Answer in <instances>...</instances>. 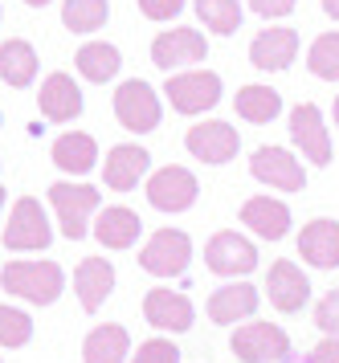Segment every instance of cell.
I'll use <instances>...</instances> for the list:
<instances>
[{
	"label": "cell",
	"mask_w": 339,
	"mask_h": 363,
	"mask_svg": "<svg viewBox=\"0 0 339 363\" xmlns=\"http://www.w3.org/2000/svg\"><path fill=\"white\" fill-rule=\"evenodd\" d=\"M184 9V0H139V13L147 21H172Z\"/></svg>",
	"instance_id": "cell-35"
},
{
	"label": "cell",
	"mask_w": 339,
	"mask_h": 363,
	"mask_svg": "<svg viewBox=\"0 0 339 363\" xmlns=\"http://www.w3.org/2000/svg\"><path fill=\"white\" fill-rule=\"evenodd\" d=\"M0 78L13 86V90H25V86L37 78V50H33L29 41H4L0 45Z\"/></svg>",
	"instance_id": "cell-26"
},
{
	"label": "cell",
	"mask_w": 339,
	"mask_h": 363,
	"mask_svg": "<svg viewBox=\"0 0 339 363\" xmlns=\"http://www.w3.org/2000/svg\"><path fill=\"white\" fill-rule=\"evenodd\" d=\"M90 233H95V241L102 249H131L139 241V233H144V220H139V213H131L123 204H107L95 216V229Z\"/></svg>",
	"instance_id": "cell-21"
},
{
	"label": "cell",
	"mask_w": 339,
	"mask_h": 363,
	"mask_svg": "<svg viewBox=\"0 0 339 363\" xmlns=\"http://www.w3.org/2000/svg\"><path fill=\"white\" fill-rule=\"evenodd\" d=\"M209 57V45H205V33L196 29H168L151 41V62L160 69H180V66H196Z\"/></svg>",
	"instance_id": "cell-15"
},
{
	"label": "cell",
	"mask_w": 339,
	"mask_h": 363,
	"mask_svg": "<svg viewBox=\"0 0 339 363\" xmlns=\"http://www.w3.org/2000/svg\"><path fill=\"white\" fill-rule=\"evenodd\" d=\"M266 298L282 314H298L311 302V281L294 262H274L266 274Z\"/></svg>",
	"instance_id": "cell-16"
},
{
	"label": "cell",
	"mask_w": 339,
	"mask_h": 363,
	"mask_svg": "<svg viewBox=\"0 0 339 363\" xmlns=\"http://www.w3.org/2000/svg\"><path fill=\"white\" fill-rule=\"evenodd\" d=\"M114 290V265L102 262V257H82L78 269H74V294H78L82 311L95 314Z\"/></svg>",
	"instance_id": "cell-22"
},
{
	"label": "cell",
	"mask_w": 339,
	"mask_h": 363,
	"mask_svg": "<svg viewBox=\"0 0 339 363\" xmlns=\"http://www.w3.org/2000/svg\"><path fill=\"white\" fill-rule=\"evenodd\" d=\"M335 127H339V94H335Z\"/></svg>",
	"instance_id": "cell-40"
},
{
	"label": "cell",
	"mask_w": 339,
	"mask_h": 363,
	"mask_svg": "<svg viewBox=\"0 0 339 363\" xmlns=\"http://www.w3.org/2000/svg\"><path fill=\"white\" fill-rule=\"evenodd\" d=\"M74 66H78V74L86 82H111L114 74H119V66H123V57H119V50L107 45V41H90V45L78 50Z\"/></svg>",
	"instance_id": "cell-28"
},
{
	"label": "cell",
	"mask_w": 339,
	"mask_h": 363,
	"mask_svg": "<svg viewBox=\"0 0 339 363\" xmlns=\"http://www.w3.org/2000/svg\"><path fill=\"white\" fill-rule=\"evenodd\" d=\"M49 204H53V213H58L62 237H70V241H82V237L90 233V216L102 213V208H98V204H102L98 188H90V184H70V180L49 184Z\"/></svg>",
	"instance_id": "cell-2"
},
{
	"label": "cell",
	"mask_w": 339,
	"mask_h": 363,
	"mask_svg": "<svg viewBox=\"0 0 339 363\" xmlns=\"http://www.w3.org/2000/svg\"><path fill=\"white\" fill-rule=\"evenodd\" d=\"M53 241V229H49V216L41 208L37 196H21L9 213V225H4V249L13 253H41Z\"/></svg>",
	"instance_id": "cell-5"
},
{
	"label": "cell",
	"mask_w": 339,
	"mask_h": 363,
	"mask_svg": "<svg viewBox=\"0 0 339 363\" xmlns=\"http://www.w3.org/2000/svg\"><path fill=\"white\" fill-rule=\"evenodd\" d=\"M49 155H53V164L62 167L65 176H86L98 164V143H95V135H86V131H65L53 139Z\"/></svg>",
	"instance_id": "cell-25"
},
{
	"label": "cell",
	"mask_w": 339,
	"mask_h": 363,
	"mask_svg": "<svg viewBox=\"0 0 339 363\" xmlns=\"http://www.w3.org/2000/svg\"><path fill=\"white\" fill-rule=\"evenodd\" d=\"M184 147L193 151L200 164L221 167V164H229V160L237 155V147H242V135H237V127L209 118V123H193V127H188V135H184Z\"/></svg>",
	"instance_id": "cell-12"
},
{
	"label": "cell",
	"mask_w": 339,
	"mask_h": 363,
	"mask_svg": "<svg viewBox=\"0 0 339 363\" xmlns=\"http://www.w3.org/2000/svg\"><path fill=\"white\" fill-rule=\"evenodd\" d=\"M307 363H339V339H331V335H323L319 343L311 347Z\"/></svg>",
	"instance_id": "cell-36"
},
{
	"label": "cell",
	"mask_w": 339,
	"mask_h": 363,
	"mask_svg": "<svg viewBox=\"0 0 339 363\" xmlns=\"http://www.w3.org/2000/svg\"><path fill=\"white\" fill-rule=\"evenodd\" d=\"M114 118L135 135H147L160 127V94L144 78H127L114 90Z\"/></svg>",
	"instance_id": "cell-9"
},
{
	"label": "cell",
	"mask_w": 339,
	"mask_h": 363,
	"mask_svg": "<svg viewBox=\"0 0 339 363\" xmlns=\"http://www.w3.org/2000/svg\"><path fill=\"white\" fill-rule=\"evenodd\" d=\"M242 225L254 229L262 241H282L291 233V208L278 196H249L242 204Z\"/></svg>",
	"instance_id": "cell-19"
},
{
	"label": "cell",
	"mask_w": 339,
	"mask_h": 363,
	"mask_svg": "<svg viewBox=\"0 0 339 363\" xmlns=\"http://www.w3.org/2000/svg\"><path fill=\"white\" fill-rule=\"evenodd\" d=\"M151 167V155H147L139 143H119V147L107 151V164H102V180L111 192H131L139 188V180Z\"/></svg>",
	"instance_id": "cell-18"
},
{
	"label": "cell",
	"mask_w": 339,
	"mask_h": 363,
	"mask_svg": "<svg viewBox=\"0 0 339 363\" xmlns=\"http://www.w3.org/2000/svg\"><path fill=\"white\" fill-rule=\"evenodd\" d=\"M37 106L49 123H74L82 115V90L70 74H49L37 90Z\"/></svg>",
	"instance_id": "cell-20"
},
{
	"label": "cell",
	"mask_w": 339,
	"mask_h": 363,
	"mask_svg": "<svg viewBox=\"0 0 339 363\" xmlns=\"http://www.w3.org/2000/svg\"><path fill=\"white\" fill-rule=\"evenodd\" d=\"M298 257L315 269H335L339 265V220L315 216L298 233Z\"/></svg>",
	"instance_id": "cell-17"
},
{
	"label": "cell",
	"mask_w": 339,
	"mask_h": 363,
	"mask_svg": "<svg viewBox=\"0 0 339 363\" xmlns=\"http://www.w3.org/2000/svg\"><path fill=\"white\" fill-rule=\"evenodd\" d=\"M107 17H111L107 0H65L62 4V25L70 33H95L107 25Z\"/></svg>",
	"instance_id": "cell-29"
},
{
	"label": "cell",
	"mask_w": 339,
	"mask_h": 363,
	"mask_svg": "<svg viewBox=\"0 0 339 363\" xmlns=\"http://www.w3.org/2000/svg\"><path fill=\"white\" fill-rule=\"evenodd\" d=\"M4 196H9V192H4V188H0V208H4Z\"/></svg>",
	"instance_id": "cell-41"
},
{
	"label": "cell",
	"mask_w": 339,
	"mask_h": 363,
	"mask_svg": "<svg viewBox=\"0 0 339 363\" xmlns=\"http://www.w3.org/2000/svg\"><path fill=\"white\" fill-rule=\"evenodd\" d=\"M82 363H131V335L119 323H102L82 339Z\"/></svg>",
	"instance_id": "cell-24"
},
{
	"label": "cell",
	"mask_w": 339,
	"mask_h": 363,
	"mask_svg": "<svg viewBox=\"0 0 339 363\" xmlns=\"http://www.w3.org/2000/svg\"><path fill=\"white\" fill-rule=\"evenodd\" d=\"M193 262V237L184 229H156L139 249V269L151 278H180Z\"/></svg>",
	"instance_id": "cell-4"
},
{
	"label": "cell",
	"mask_w": 339,
	"mask_h": 363,
	"mask_svg": "<svg viewBox=\"0 0 339 363\" xmlns=\"http://www.w3.org/2000/svg\"><path fill=\"white\" fill-rule=\"evenodd\" d=\"M233 106H237V115H242L245 123L262 127V123H274V118L282 115V94L270 90V86H242L237 99H233Z\"/></svg>",
	"instance_id": "cell-27"
},
{
	"label": "cell",
	"mask_w": 339,
	"mask_h": 363,
	"mask_svg": "<svg viewBox=\"0 0 339 363\" xmlns=\"http://www.w3.org/2000/svg\"><path fill=\"white\" fill-rule=\"evenodd\" d=\"M205 265L212 274H221V278H245V274L258 269V245L249 237H242V233L221 229L212 233L209 245H205Z\"/></svg>",
	"instance_id": "cell-8"
},
{
	"label": "cell",
	"mask_w": 339,
	"mask_h": 363,
	"mask_svg": "<svg viewBox=\"0 0 339 363\" xmlns=\"http://www.w3.org/2000/svg\"><path fill=\"white\" fill-rule=\"evenodd\" d=\"M315 327L323 330V335H331V339H339V286L319 298V306H315Z\"/></svg>",
	"instance_id": "cell-34"
},
{
	"label": "cell",
	"mask_w": 339,
	"mask_h": 363,
	"mask_svg": "<svg viewBox=\"0 0 339 363\" xmlns=\"http://www.w3.org/2000/svg\"><path fill=\"white\" fill-rule=\"evenodd\" d=\"M298 57V33L286 29V25H278V29H266L249 41V62L258 69H286Z\"/></svg>",
	"instance_id": "cell-23"
},
{
	"label": "cell",
	"mask_w": 339,
	"mask_h": 363,
	"mask_svg": "<svg viewBox=\"0 0 339 363\" xmlns=\"http://www.w3.org/2000/svg\"><path fill=\"white\" fill-rule=\"evenodd\" d=\"M249 172H254V180H262L266 188H278V192L307 188V172L298 164V155L286 147H258L249 155Z\"/></svg>",
	"instance_id": "cell-11"
},
{
	"label": "cell",
	"mask_w": 339,
	"mask_h": 363,
	"mask_svg": "<svg viewBox=\"0 0 339 363\" xmlns=\"http://www.w3.org/2000/svg\"><path fill=\"white\" fill-rule=\"evenodd\" d=\"M291 139L311 164H319V167L331 164V135H327L323 111L315 102H298L291 111Z\"/></svg>",
	"instance_id": "cell-13"
},
{
	"label": "cell",
	"mask_w": 339,
	"mask_h": 363,
	"mask_svg": "<svg viewBox=\"0 0 339 363\" xmlns=\"http://www.w3.org/2000/svg\"><path fill=\"white\" fill-rule=\"evenodd\" d=\"M307 69L323 82H339V33L315 37V45L307 53Z\"/></svg>",
	"instance_id": "cell-31"
},
{
	"label": "cell",
	"mask_w": 339,
	"mask_h": 363,
	"mask_svg": "<svg viewBox=\"0 0 339 363\" xmlns=\"http://www.w3.org/2000/svg\"><path fill=\"white\" fill-rule=\"evenodd\" d=\"M229 351L242 363H282L291 355V335L266 318H249L229 335Z\"/></svg>",
	"instance_id": "cell-3"
},
{
	"label": "cell",
	"mask_w": 339,
	"mask_h": 363,
	"mask_svg": "<svg viewBox=\"0 0 339 363\" xmlns=\"http://www.w3.org/2000/svg\"><path fill=\"white\" fill-rule=\"evenodd\" d=\"M25 4H29V9H41V4H49V0H25Z\"/></svg>",
	"instance_id": "cell-39"
},
{
	"label": "cell",
	"mask_w": 339,
	"mask_h": 363,
	"mask_svg": "<svg viewBox=\"0 0 339 363\" xmlns=\"http://www.w3.org/2000/svg\"><path fill=\"white\" fill-rule=\"evenodd\" d=\"M200 196V184L188 167L180 164H168L160 172L147 176V204L160 208V213H188Z\"/></svg>",
	"instance_id": "cell-7"
},
{
	"label": "cell",
	"mask_w": 339,
	"mask_h": 363,
	"mask_svg": "<svg viewBox=\"0 0 339 363\" xmlns=\"http://www.w3.org/2000/svg\"><path fill=\"white\" fill-rule=\"evenodd\" d=\"M33 339V318L29 311H21V306H9V302H0V347H25Z\"/></svg>",
	"instance_id": "cell-32"
},
{
	"label": "cell",
	"mask_w": 339,
	"mask_h": 363,
	"mask_svg": "<svg viewBox=\"0 0 339 363\" xmlns=\"http://www.w3.org/2000/svg\"><path fill=\"white\" fill-rule=\"evenodd\" d=\"M196 17L205 29H212L217 37H229L242 29V4L237 0H193Z\"/></svg>",
	"instance_id": "cell-30"
},
{
	"label": "cell",
	"mask_w": 339,
	"mask_h": 363,
	"mask_svg": "<svg viewBox=\"0 0 339 363\" xmlns=\"http://www.w3.org/2000/svg\"><path fill=\"white\" fill-rule=\"evenodd\" d=\"M258 306H262V294L249 281H229V286H221V290L209 294L205 314H209L217 327H237V323H249L258 314Z\"/></svg>",
	"instance_id": "cell-14"
},
{
	"label": "cell",
	"mask_w": 339,
	"mask_h": 363,
	"mask_svg": "<svg viewBox=\"0 0 339 363\" xmlns=\"http://www.w3.org/2000/svg\"><path fill=\"white\" fill-rule=\"evenodd\" d=\"M163 99L172 102L176 115H205L221 102V78L212 69H188V74H168Z\"/></svg>",
	"instance_id": "cell-6"
},
{
	"label": "cell",
	"mask_w": 339,
	"mask_h": 363,
	"mask_svg": "<svg viewBox=\"0 0 339 363\" xmlns=\"http://www.w3.org/2000/svg\"><path fill=\"white\" fill-rule=\"evenodd\" d=\"M144 318L147 327H156L160 335H184L196 323V306L188 294H180L172 286H156L144 294Z\"/></svg>",
	"instance_id": "cell-10"
},
{
	"label": "cell",
	"mask_w": 339,
	"mask_h": 363,
	"mask_svg": "<svg viewBox=\"0 0 339 363\" xmlns=\"http://www.w3.org/2000/svg\"><path fill=\"white\" fill-rule=\"evenodd\" d=\"M0 286L33 306H53L65 290V269L58 262H9L0 269Z\"/></svg>",
	"instance_id": "cell-1"
},
{
	"label": "cell",
	"mask_w": 339,
	"mask_h": 363,
	"mask_svg": "<svg viewBox=\"0 0 339 363\" xmlns=\"http://www.w3.org/2000/svg\"><path fill=\"white\" fill-rule=\"evenodd\" d=\"M249 9L258 17H286V13H294V0H249Z\"/></svg>",
	"instance_id": "cell-37"
},
{
	"label": "cell",
	"mask_w": 339,
	"mask_h": 363,
	"mask_svg": "<svg viewBox=\"0 0 339 363\" xmlns=\"http://www.w3.org/2000/svg\"><path fill=\"white\" fill-rule=\"evenodd\" d=\"M323 13H327L331 21H339V0H323Z\"/></svg>",
	"instance_id": "cell-38"
},
{
	"label": "cell",
	"mask_w": 339,
	"mask_h": 363,
	"mask_svg": "<svg viewBox=\"0 0 339 363\" xmlns=\"http://www.w3.org/2000/svg\"><path fill=\"white\" fill-rule=\"evenodd\" d=\"M180 359L184 355H180V347L172 339H147V343L131 351V363H180Z\"/></svg>",
	"instance_id": "cell-33"
}]
</instances>
